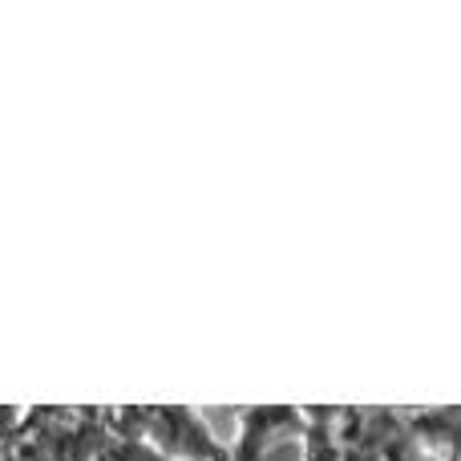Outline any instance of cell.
<instances>
[{"label": "cell", "instance_id": "obj_1", "mask_svg": "<svg viewBox=\"0 0 461 461\" xmlns=\"http://www.w3.org/2000/svg\"><path fill=\"white\" fill-rule=\"evenodd\" d=\"M102 425L113 438L146 441L167 461H227V446L191 405H118L102 409Z\"/></svg>", "mask_w": 461, "mask_h": 461}, {"label": "cell", "instance_id": "obj_2", "mask_svg": "<svg viewBox=\"0 0 461 461\" xmlns=\"http://www.w3.org/2000/svg\"><path fill=\"white\" fill-rule=\"evenodd\" d=\"M235 441L227 446V461H263L284 441H300L303 413L300 405H243L235 413Z\"/></svg>", "mask_w": 461, "mask_h": 461}, {"label": "cell", "instance_id": "obj_3", "mask_svg": "<svg viewBox=\"0 0 461 461\" xmlns=\"http://www.w3.org/2000/svg\"><path fill=\"white\" fill-rule=\"evenodd\" d=\"M303 433H300V461H340V433H336V413L340 405H300Z\"/></svg>", "mask_w": 461, "mask_h": 461}, {"label": "cell", "instance_id": "obj_4", "mask_svg": "<svg viewBox=\"0 0 461 461\" xmlns=\"http://www.w3.org/2000/svg\"><path fill=\"white\" fill-rule=\"evenodd\" d=\"M381 461H433V457H425L421 449H417L413 441L405 438V421H401V429L393 433L389 441H384V449H381Z\"/></svg>", "mask_w": 461, "mask_h": 461}, {"label": "cell", "instance_id": "obj_5", "mask_svg": "<svg viewBox=\"0 0 461 461\" xmlns=\"http://www.w3.org/2000/svg\"><path fill=\"white\" fill-rule=\"evenodd\" d=\"M5 461H13V457H5Z\"/></svg>", "mask_w": 461, "mask_h": 461}]
</instances>
